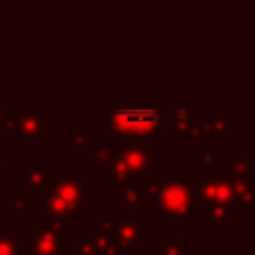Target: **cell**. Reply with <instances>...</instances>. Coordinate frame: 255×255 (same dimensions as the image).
Returning <instances> with one entry per match:
<instances>
[{"label": "cell", "instance_id": "11", "mask_svg": "<svg viewBox=\"0 0 255 255\" xmlns=\"http://www.w3.org/2000/svg\"><path fill=\"white\" fill-rule=\"evenodd\" d=\"M20 139H44L46 137V114L44 112H30L22 114V124L18 128Z\"/></svg>", "mask_w": 255, "mask_h": 255}, {"label": "cell", "instance_id": "4", "mask_svg": "<svg viewBox=\"0 0 255 255\" xmlns=\"http://www.w3.org/2000/svg\"><path fill=\"white\" fill-rule=\"evenodd\" d=\"M145 221L137 219L133 211H122L118 219H112L108 211L102 213V231L114 241L118 249L135 247L147 235Z\"/></svg>", "mask_w": 255, "mask_h": 255}, {"label": "cell", "instance_id": "19", "mask_svg": "<svg viewBox=\"0 0 255 255\" xmlns=\"http://www.w3.org/2000/svg\"><path fill=\"white\" fill-rule=\"evenodd\" d=\"M237 219V211L233 205H219L213 203L205 215V221H235Z\"/></svg>", "mask_w": 255, "mask_h": 255}, {"label": "cell", "instance_id": "7", "mask_svg": "<svg viewBox=\"0 0 255 255\" xmlns=\"http://www.w3.org/2000/svg\"><path fill=\"white\" fill-rule=\"evenodd\" d=\"M197 128V137L201 139H227V133L237 128L235 122L227 118L223 112H211L207 122L195 124Z\"/></svg>", "mask_w": 255, "mask_h": 255}, {"label": "cell", "instance_id": "6", "mask_svg": "<svg viewBox=\"0 0 255 255\" xmlns=\"http://www.w3.org/2000/svg\"><path fill=\"white\" fill-rule=\"evenodd\" d=\"M68 207L72 217L82 213L84 205L92 201V185L82 183V179L72 177V175H48L44 181Z\"/></svg>", "mask_w": 255, "mask_h": 255}, {"label": "cell", "instance_id": "28", "mask_svg": "<svg viewBox=\"0 0 255 255\" xmlns=\"http://www.w3.org/2000/svg\"><path fill=\"white\" fill-rule=\"evenodd\" d=\"M191 112H193V108L185 102L173 104V118H191Z\"/></svg>", "mask_w": 255, "mask_h": 255}, {"label": "cell", "instance_id": "10", "mask_svg": "<svg viewBox=\"0 0 255 255\" xmlns=\"http://www.w3.org/2000/svg\"><path fill=\"white\" fill-rule=\"evenodd\" d=\"M38 211L46 213L50 219H72V213L64 205V201L44 183L42 189L38 191Z\"/></svg>", "mask_w": 255, "mask_h": 255}, {"label": "cell", "instance_id": "12", "mask_svg": "<svg viewBox=\"0 0 255 255\" xmlns=\"http://www.w3.org/2000/svg\"><path fill=\"white\" fill-rule=\"evenodd\" d=\"M255 159L253 157H231L227 163V169L233 177H249L255 181Z\"/></svg>", "mask_w": 255, "mask_h": 255}, {"label": "cell", "instance_id": "29", "mask_svg": "<svg viewBox=\"0 0 255 255\" xmlns=\"http://www.w3.org/2000/svg\"><path fill=\"white\" fill-rule=\"evenodd\" d=\"M12 163V159L10 157H6V155H2V151H0V173H2V169L4 167H8Z\"/></svg>", "mask_w": 255, "mask_h": 255}, {"label": "cell", "instance_id": "20", "mask_svg": "<svg viewBox=\"0 0 255 255\" xmlns=\"http://www.w3.org/2000/svg\"><path fill=\"white\" fill-rule=\"evenodd\" d=\"M114 151H116V147H112V141H110V139H102L100 145H98V149L92 151V161H94L96 165L104 167V165L110 163Z\"/></svg>", "mask_w": 255, "mask_h": 255}, {"label": "cell", "instance_id": "17", "mask_svg": "<svg viewBox=\"0 0 255 255\" xmlns=\"http://www.w3.org/2000/svg\"><path fill=\"white\" fill-rule=\"evenodd\" d=\"M0 255H20L18 229H10L6 233H0Z\"/></svg>", "mask_w": 255, "mask_h": 255}, {"label": "cell", "instance_id": "1", "mask_svg": "<svg viewBox=\"0 0 255 255\" xmlns=\"http://www.w3.org/2000/svg\"><path fill=\"white\" fill-rule=\"evenodd\" d=\"M102 120L110 124L114 137L128 139H149L157 129L163 128V106H122L116 104L108 112H102Z\"/></svg>", "mask_w": 255, "mask_h": 255}, {"label": "cell", "instance_id": "15", "mask_svg": "<svg viewBox=\"0 0 255 255\" xmlns=\"http://www.w3.org/2000/svg\"><path fill=\"white\" fill-rule=\"evenodd\" d=\"M215 203H219V205H233L231 177H227V175H215Z\"/></svg>", "mask_w": 255, "mask_h": 255}, {"label": "cell", "instance_id": "14", "mask_svg": "<svg viewBox=\"0 0 255 255\" xmlns=\"http://www.w3.org/2000/svg\"><path fill=\"white\" fill-rule=\"evenodd\" d=\"M120 199L128 205V207H131L133 211H137V213H143L145 211V207H147V201L143 199V195L135 189V187H131V185H122V189H120Z\"/></svg>", "mask_w": 255, "mask_h": 255}, {"label": "cell", "instance_id": "21", "mask_svg": "<svg viewBox=\"0 0 255 255\" xmlns=\"http://www.w3.org/2000/svg\"><path fill=\"white\" fill-rule=\"evenodd\" d=\"M159 187H161V175L157 173H147L145 175V201L149 203H155L157 201V193H159Z\"/></svg>", "mask_w": 255, "mask_h": 255}, {"label": "cell", "instance_id": "23", "mask_svg": "<svg viewBox=\"0 0 255 255\" xmlns=\"http://www.w3.org/2000/svg\"><path fill=\"white\" fill-rule=\"evenodd\" d=\"M153 255H183V247L177 239H165L163 245L153 251Z\"/></svg>", "mask_w": 255, "mask_h": 255}, {"label": "cell", "instance_id": "26", "mask_svg": "<svg viewBox=\"0 0 255 255\" xmlns=\"http://www.w3.org/2000/svg\"><path fill=\"white\" fill-rule=\"evenodd\" d=\"M22 124V114L20 112H4V120H2V128L6 131H14L18 129Z\"/></svg>", "mask_w": 255, "mask_h": 255}, {"label": "cell", "instance_id": "25", "mask_svg": "<svg viewBox=\"0 0 255 255\" xmlns=\"http://www.w3.org/2000/svg\"><path fill=\"white\" fill-rule=\"evenodd\" d=\"M72 249H74V255H96V249H94L90 237H88V239L76 237V239L72 241Z\"/></svg>", "mask_w": 255, "mask_h": 255}, {"label": "cell", "instance_id": "16", "mask_svg": "<svg viewBox=\"0 0 255 255\" xmlns=\"http://www.w3.org/2000/svg\"><path fill=\"white\" fill-rule=\"evenodd\" d=\"M90 241L96 249V255H120L118 247L114 245V241L104 233V231H96L90 235Z\"/></svg>", "mask_w": 255, "mask_h": 255}, {"label": "cell", "instance_id": "5", "mask_svg": "<svg viewBox=\"0 0 255 255\" xmlns=\"http://www.w3.org/2000/svg\"><path fill=\"white\" fill-rule=\"evenodd\" d=\"M64 219H38L36 227L28 231L30 255H62L64 241Z\"/></svg>", "mask_w": 255, "mask_h": 255}, {"label": "cell", "instance_id": "30", "mask_svg": "<svg viewBox=\"0 0 255 255\" xmlns=\"http://www.w3.org/2000/svg\"><path fill=\"white\" fill-rule=\"evenodd\" d=\"M2 120H4V110H2V106H0V126H2Z\"/></svg>", "mask_w": 255, "mask_h": 255}, {"label": "cell", "instance_id": "8", "mask_svg": "<svg viewBox=\"0 0 255 255\" xmlns=\"http://www.w3.org/2000/svg\"><path fill=\"white\" fill-rule=\"evenodd\" d=\"M215 203V175L199 179V183H193L191 187V211H197L201 219L205 221V215L209 207Z\"/></svg>", "mask_w": 255, "mask_h": 255}, {"label": "cell", "instance_id": "13", "mask_svg": "<svg viewBox=\"0 0 255 255\" xmlns=\"http://www.w3.org/2000/svg\"><path fill=\"white\" fill-rule=\"evenodd\" d=\"M46 177H48L46 167H44V165H38V167H30L28 173H22V175L18 177V181H20L22 185H26L32 193H38V191L42 189Z\"/></svg>", "mask_w": 255, "mask_h": 255}, {"label": "cell", "instance_id": "27", "mask_svg": "<svg viewBox=\"0 0 255 255\" xmlns=\"http://www.w3.org/2000/svg\"><path fill=\"white\" fill-rule=\"evenodd\" d=\"M199 163H201V165L215 167V165L219 163V149H217V147L203 149V151H201V155H199Z\"/></svg>", "mask_w": 255, "mask_h": 255}, {"label": "cell", "instance_id": "24", "mask_svg": "<svg viewBox=\"0 0 255 255\" xmlns=\"http://www.w3.org/2000/svg\"><path fill=\"white\" fill-rule=\"evenodd\" d=\"M30 205V195L28 193H12L10 195V211L14 213H22L26 211Z\"/></svg>", "mask_w": 255, "mask_h": 255}, {"label": "cell", "instance_id": "22", "mask_svg": "<svg viewBox=\"0 0 255 255\" xmlns=\"http://www.w3.org/2000/svg\"><path fill=\"white\" fill-rule=\"evenodd\" d=\"M72 145L76 149H90L92 147V131L90 129H76L72 133Z\"/></svg>", "mask_w": 255, "mask_h": 255}, {"label": "cell", "instance_id": "9", "mask_svg": "<svg viewBox=\"0 0 255 255\" xmlns=\"http://www.w3.org/2000/svg\"><path fill=\"white\" fill-rule=\"evenodd\" d=\"M233 185V207L235 211H243V213H251L255 211V187H253V179L249 177H233L231 179Z\"/></svg>", "mask_w": 255, "mask_h": 255}, {"label": "cell", "instance_id": "18", "mask_svg": "<svg viewBox=\"0 0 255 255\" xmlns=\"http://www.w3.org/2000/svg\"><path fill=\"white\" fill-rule=\"evenodd\" d=\"M171 131H173V139H193V137H197V128H195V124H191L189 118H175Z\"/></svg>", "mask_w": 255, "mask_h": 255}, {"label": "cell", "instance_id": "2", "mask_svg": "<svg viewBox=\"0 0 255 255\" xmlns=\"http://www.w3.org/2000/svg\"><path fill=\"white\" fill-rule=\"evenodd\" d=\"M120 143L108 163L112 179L116 183L126 181V185L135 187L137 175H147L153 171L155 149L149 147L143 139H128L118 137Z\"/></svg>", "mask_w": 255, "mask_h": 255}, {"label": "cell", "instance_id": "3", "mask_svg": "<svg viewBox=\"0 0 255 255\" xmlns=\"http://www.w3.org/2000/svg\"><path fill=\"white\" fill-rule=\"evenodd\" d=\"M191 187L189 175H161V187L155 207L171 221H187L191 215Z\"/></svg>", "mask_w": 255, "mask_h": 255}]
</instances>
